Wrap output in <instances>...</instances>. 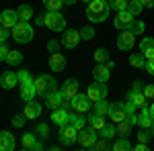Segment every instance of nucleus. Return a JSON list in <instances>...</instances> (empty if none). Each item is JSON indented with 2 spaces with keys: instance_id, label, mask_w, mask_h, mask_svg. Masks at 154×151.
Returning a JSON list of instances; mask_svg holds the SVG:
<instances>
[{
  "instance_id": "f257e3e1",
  "label": "nucleus",
  "mask_w": 154,
  "mask_h": 151,
  "mask_svg": "<svg viewBox=\"0 0 154 151\" xmlns=\"http://www.w3.org/2000/svg\"><path fill=\"white\" fill-rule=\"evenodd\" d=\"M111 12V6L107 0H91L86 6V16L91 23H103Z\"/></svg>"
},
{
  "instance_id": "f03ea898",
  "label": "nucleus",
  "mask_w": 154,
  "mask_h": 151,
  "mask_svg": "<svg viewBox=\"0 0 154 151\" xmlns=\"http://www.w3.org/2000/svg\"><path fill=\"white\" fill-rule=\"evenodd\" d=\"M11 35L17 43H29L33 39V29H31V25L27 23V21H19L11 29Z\"/></svg>"
},
{
  "instance_id": "7ed1b4c3",
  "label": "nucleus",
  "mask_w": 154,
  "mask_h": 151,
  "mask_svg": "<svg viewBox=\"0 0 154 151\" xmlns=\"http://www.w3.org/2000/svg\"><path fill=\"white\" fill-rule=\"evenodd\" d=\"M35 90L39 96H43V98H48L51 92H56V80L51 78V76H48V74H43V76H39V78H35Z\"/></svg>"
},
{
  "instance_id": "20e7f679",
  "label": "nucleus",
  "mask_w": 154,
  "mask_h": 151,
  "mask_svg": "<svg viewBox=\"0 0 154 151\" xmlns=\"http://www.w3.org/2000/svg\"><path fill=\"white\" fill-rule=\"evenodd\" d=\"M43 16H45V27L51 29L54 33H60V31L66 29V19L62 16L60 10H48Z\"/></svg>"
},
{
  "instance_id": "39448f33",
  "label": "nucleus",
  "mask_w": 154,
  "mask_h": 151,
  "mask_svg": "<svg viewBox=\"0 0 154 151\" xmlns=\"http://www.w3.org/2000/svg\"><path fill=\"white\" fill-rule=\"evenodd\" d=\"M97 133H99V131H95L93 127H84L82 131H78V143H80V147L93 149V145H95L97 139H99Z\"/></svg>"
},
{
  "instance_id": "423d86ee",
  "label": "nucleus",
  "mask_w": 154,
  "mask_h": 151,
  "mask_svg": "<svg viewBox=\"0 0 154 151\" xmlns=\"http://www.w3.org/2000/svg\"><path fill=\"white\" fill-rule=\"evenodd\" d=\"M86 96H88V100H91V102H97V100L107 98V84H105V82H97L95 80L91 86H88Z\"/></svg>"
},
{
  "instance_id": "0eeeda50",
  "label": "nucleus",
  "mask_w": 154,
  "mask_h": 151,
  "mask_svg": "<svg viewBox=\"0 0 154 151\" xmlns=\"http://www.w3.org/2000/svg\"><path fill=\"white\" fill-rule=\"evenodd\" d=\"M60 141H62V145H66V147L74 145V143L78 141V131L72 127L70 123L64 125V127H60Z\"/></svg>"
},
{
  "instance_id": "6e6552de",
  "label": "nucleus",
  "mask_w": 154,
  "mask_h": 151,
  "mask_svg": "<svg viewBox=\"0 0 154 151\" xmlns=\"http://www.w3.org/2000/svg\"><path fill=\"white\" fill-rule=\"evenodd\" d=\"M128 108H125V104H121V102H113V104L109 106V118L117 125V123H121V121H128Z\"/></svg>"
},
{
  "instance_id": "1a4fd4ad",
  "label": "nucleus",
  "mask_w": 154,
  "mask_h": 151,
  "mask_svg": "<svg viewBox=\"0 0 154 151\" xmlns=\"http://www.w3.org/2000/svg\"><path fill=\"white\" fill-rule=\"evenodd\" d=\"M134 43H136V35L131 33L130 29H123L117 37V47L121 51H130L131 47H134Z\"/></svg>"
},
{
  "instance_id": "9d476101",
  "label": "nucleus",
  "mask_w": 154,
  "mask_h": 151,
  "mask_svg": "<svg viewBox=\"0 0 154 151\" xmlns=\"http://www.w3.org/2000/svg\"><path fill=\"white\" fill-rule=\"evenodd\" d=\"M134 21H136V16H134V14H131V12L125 8V10H119V12H117V16H115V23H113V25L117 27L119 31H123V29H130Z\"/></svg>"
},
{
  "instance_id": "9b49d317",
  "label": "nucleus",
  "mask_w": 154,
  "mask_h": 151,
  "mask_svg": "<svg viewBox=\"0 0 154 151\" xmlns=\"http://www.w3.org/2000/svg\"><path fill=\"white\" fill-rule=\"evenodd\" d=\"M35 96H37V90H35V82H33V78L21 82V98H23L25 102L35 100Z\"/></svg>"
},
{
  "instance_id": "f8f14e48",
  "label": "nucleus",
  "mask_w": 154,
  "mask_h": 151,
  "mask_svg": "<svg viewBox=\"0 0 154 151\" xmlns=\"http://www.w3.org/2000/svg\"><path fill=\"white\" fill-rule=\"evenodd\" d=\"M80 41H82V37H80V31H76V29H70V31H66V33H64L62 45L66 47V49H74V47L78 45Z\"/></svg>"
},
{
  "instance_id": "ddd939ff",
  "label": "nucleus",
  "mask_w": 154,
  "mask_h": 151,
  "mask_svg": "<svg viewBox=\"0 0 154 151\" xmlns=\"http://www.w3.org/2000/svg\"><path fill=\"white\" fill-rule=\"evenodd\" d=\"M19 23V12L17 10H2L0 12V25L4 27V29H12L14 25Z\"/></svg>"
},
{
  "instance_id": "4468645a",
  "label": "nucleus",
  "mask_w": 154,
  "mask_h": 151,
  "mask_svg": "<svg viewBox=\"0 0 154 151\" xmlns=\"http://www.w3.org/2000/svg\"><path fill=\"white\" fill-rule=\"evenodd\" d=\"M88 96L86 94H76V98L72 100V110L74 112H78V115H84V112H88Z\"/></svg>"
},
{
  "instance_id": "2eb2a0df",
  "label": "nucleus",
  "mask_w": 154,
  "mask_h": 151,
  "mask_svg": "<svg viewBox=\"0 0 154 151\" xmlns=\"http://www.w3.org/2000/svg\"><path fill=\"white\" fill-rule=\"evenodd\" d=\"M68 116H70V110H66V108H56V110H51V123L56 125V127H64V125H68Z\"/></svg>"
},
{
  "instance_id": "dca6fc26",
  "label": "nucleus",
  "mask_w": 154,
  "mask_h": 151,
  "mask_svg": "<svg viewBox=\"0 0 154 151\" xmlns=\"http://www.w3.org/2000/svg\"><path fill=\"white\" fill-rule=\"evenodd\" d=\"M62 94H64V98H68V100H74L76 98V94H78V80H70L64 82V86H62Z\"/></svg>"
},
{
  "instance_id": "f3484780",
  "label": "nucleus",
  "mask_w": 154,
  "mask_h": 151,
  "mask_svg": "<svg viewBox=\"0 0 154 151\" xmlns=\"http://www.w3.org/2000/svg\"><path fill=\"white\" fill-rule=\"evenodd\" d=\"M66 68V57L60 53V51H56V53H49V70L51 71H62Z\"/></svg>"
},
{
  "instance_id": "a211bd4d",
  "label": "nucleus",
  "mask_w": 154,
  "mask_h": 151,
  "mask_svg": "<svg viewBox=\"0 0 154 151\" xmlns=\"http://www.w3.org/2000/svg\"><path fill=\"white\" fill-rule=\"evenodd\" d=\"M17 84H19V78H17L14 71H2V74H0V86H2L4 90L17 88Z\"/></svg>"
},
{
  "instance_id": "6ab92c4d",
  "label": "nucleus",
  "mask_w": 154,
  "mask_h": 151,
  "mask_svg": "<svg viewBox=\"0 0 154 151\" xmlns=\"http://www.w3.org/2000/svg\"><path fill=\"white\" fill-rule=\"evenodd\" d=\"M140 110H142V112L138 115V127H140V129H146V131H150V129H152V125H154V118L150 116L148 106H142Z\"/></svg>"
},
{
  "instance_id": "aec40b11",
  "label": "nucleus",
  "mask_w": 154,
  "mask_h": 151,
  "mask_svg": "<svg viewBox=\"0 0 154 151\" xmlns=\"http://www.w3.org/2000/svg\"><path fill=\"white\" fill-rule=\"evenodd\" d=\"M14 147H17L14 135L8 131H0V151H12Z\"/></svg>"
},
{
  "instance_id": "412c9836",
  "label": "nucleus",
  "mask_w": 154,
  "mask_h": 151,
  "mask_svg": "<svg viewBox=\"0 0 154 151\" xmlns=\"http://www.w3.org/2000/svg\"><path fill=\"white\" fill-rule=\"evenodd\" d=\"M146 100H148V98L144 96V90H130V92H128V102H131L136 108L146 106Z\"/></svg>"
},
{
  "instance_id": "4be33fe9",
  "label": "nucleus",
  "mask_w": 154,
  "mask_h": 151,
  "mask_svg": "<svg viewBox=\"0 0 154 151\" xmlns=\"http://www.w3.org/2000/svg\"><path fill=\"white\" fill-rule=\"evenodd\" d=\"M23 115L27 116V121H35V118H39V116H41V106H39V102H35V100L27 102Z\"/></svg>"
},
{
  "instance_id": "5701e85b",
  "label": "nucleus",
  "mask_w": 154,
  "mask_h": 151,
  "mask_svg": "<svg viewBox=\"0 0 154 151\" xmlns=\"http://www.w3.org/2000/svg\"><path fill=\"white\" fill-rule=\"evenodd\" d=\"M93 76H95L97 82H105L109 80V76H111V68L107 65V63H97V68L93 70Z\"/></svg>"
},
{
  "instance_id": "b1692460",
  "label": "nucleus",
  "mask_w": 154,
  "mask_h": 151,
  "mask_svg": "<svg viewBox=\"0 0 154 151\" xmlns=\"http://www.w3.org/2000/svg\"><path fill=\"white\" fill-rule=\"evenodd\" d=\"M140 53H142L146 59H154V37L142 39V43H140Z\"/></svg>"
},
{
  "instance_id": "393cba45",
  "label": "nucleus",
  "mask_w": 154,
  "mask_h": 151,
  "mask_svg": "<svg viewBox=\"0 0 154 151\" xmlns=\"http://www.w3.org/2000/svg\"><path fill=\"white\" fill-rule=\"evenodd\" d=\"M68 123H70L76 131H82L84 127H88V118H84V116L78 115V112H72V110H70V116H68Z\"/></svg>"
},
{
  "instance_id": "a878e982",
  "label": "nucleus",
  "mask_w": 154,
  "mask_h": 151,
  "mask_svg": "<svg viewBox=\"0 0 154 151\" xmlns=\"http://www.w3.org/2000/svg\"><path fill=\"white\" fill-rule=\"evenodd\" d=\"M45 104L51 108V110H56V108H60V106L64 104V94H62V90H56V92H51L45 98Z\"/></svg>"
},
{
  "instance_id": "bb28decb",
  "label": "nucleus",
  "mask_w": 154,
  "mask_h": 151,
  "mask_svg": "<svg viewBox=\"0 0 154 151\" xmlns=\"http://www.w3.org/2000/svg\"><path fill=\"white\" fill-rule=\"evenodd\" d=\"M99 137H101V139H107V141L115 139V137H117V127H115V123H105V127L99 131Z\"/></svg>"
},
{
  "instance_id": "cd10ccee",
  "label": "nucleus",
  "mask_w": 154,
  "mask_h": 151,
  "mask_svg": "<svg viewBox=\"0 0 154 151\" xmlns=\"http://www.w3.org/2000/svg\"><path fill=\"white\" fill-rule=\"evenodd\" d=\"M39 141V137H37V133H25L23 135V139H21V147L23 149H33L35 147V143Z\"/></svg>"
},
{
  "instance_id": "c85d7f7f",
  "label": "nucleus",
  "mask_w": 154,
  "mask_h": 151,
  "mask_svg": "<svg viewBox=\"0 0 154 151\" xmlns=\"http://www.w3.org/2000/svg\"><path fill=\"white\" fill-rule=\"evenodd\" d=\"M111 149H115V151H130V149H134V145L128 141V137H121V135H119L117 139H115V143L111 145Z\"/></svg>"
},
{
  "instance_id": "c756f323",
  "label": "nucleus",
  "mask_w": 154,
  "mask_h": 151,
  "mask_svg": "<svg viewBox=\"0 0 154 151\" xmlns=\"http://www.w3.org/2000/svg\"><path fill=\"white\" fill-rule=\"evenodd\" d=\"M88 127H93L95 131H101V129L105 127V116L97 115V112H93V115L88 116Z\"/></svg>"
},
{
  "instance_id": "7c9ffc66",
  "label": "nucleus",
  "mask_w": 154,
  "mask_h": 151,
  "mask_svg": "<svg viewBox=\"0 0 154 151\" xmlns=\"http://www.w3.org/2000/svg\"><path fill=\"white\" fill-rule=\"evenodd\" d=\"M17 12H19V21H31L33 19V8L29 6V4H21L19 8H17Z\"/></svg>"
},
{
  "instance_id": "2f4dec72",
  "label": "nucleus",
  "mask_w": 154,
  "mask_h": 151,
  "mask_svg": "<svg viewBox=\"0 0 154 151\" xmlns=\"http://www.w3.org/2000/svg\"><path fill=\"white\" fill-rule=\"evenodd\" d=\"M6 63L8 65H21L23 63V53L17 51V49H11L8 55H6Z\"/></svg>"
},
{
  "instance_id": "473e14b6",
  "label": "nucleus",
  "mask_w": 154,
  "mask_h": 151,
  "mask_svg": "<svg viewBox=\"0 0 154 151\" xmlns=\"http://www.w3.org/2000/svg\"><path fill=\"white\" fill-rule=\"evenodd\" d=\"M109 102H107L105 98H103V100H97L95 102V112L97 115H101V116H109Z\"/></svg>"
},
{
  "instance_id": "72a5a7b5",
  "label": "nucleus",
  "mask_w": 154,
  "mask_h": 151,
  "mask_svg": "<svg viewBox=\"0 0 154 151\" xmlns=\"http://www.w3.org/2000/svg\"><path fill=\"white\" fill-rule=\"evenodd\" d=\"M128 10L138 19V16H140V12L144 10V4L140 2V0H130V2H128Z\"/></svg>"
},
{
  "instance_id": "f704fd0d",
  "label": "nucleus",
  "mask_w": 154,
  "mask_h": 151,
  "mask_svg": "<svg viewBox=\"0 0 154 151\" xmlns=\"http://www.w3.org/2000/svg\"><path fill=\"white\" fill-rule=\"evenodd\" d=\"M115 127H117V135H121V137H128V135L131 133V127H134V125H131L130 121H121V123H117Z\"/></svg>"
},
{
  "instance_id": "c9c22d12",
  "label": "nucleus",
  "mask_w": 154,
  "mask_h": 151,
  "mask_svg": "<svg viewBox=\"0 0 154 151\" xmlns=\"http://www.w3.org/2000/svg\"><path fill=\"white\" fill-rule=\"evenodd\" d=\"M93 57H95L97 63H107V61H109V51H107L105 47H99V49L95 51V55H93Z\"/></svg>"
},
{
  "instance_id": "e433bc0d",
  "label": "nucleus",
  "mask_w": 154,
  "mask_h": 151,
  "mask_svg": "<svg viewBox=\"0 0 154 151\" xmlns=\"http://www.w3.org/2000/svg\"><path fill=\"white\" fill-rule=\"evenodd\" d=\"M130 65L131 68H146V57H144L142 53L140 55L138 53L136 55H130Z\"/></svg>"
},
{
  "instance_id": "4c0bfd02",
  "label": "nucleus",
  "mask_w": 154,
  "mask_h": 151,
  "mask_svg": "<svg viewBox=\"0 0 154 151\" xmlns=\"http://www.w3.org/2000/svg\"><path fill=\"white\" fill-rule=\"evenodd\" d=\"M128 2L130 0H109V6H111V10L119 12V10H125L128 8Z\"/></svg>"
},
{
  "instance_id": "58836bf2",
  "label": "nucleus",
  "mask_w": 154,
  "mask_h": 151,
  "mask_svg": "<svg viewBox=\"0 0 154 151\" xmlns=\"http://www.w3.org/2000/svg\"><path fill=\"white\" fill-rule=\"evenodd\" d=\"M130 31H131V33H134V35H136V37H138V35H142L144 31H146V25H144L142 21H138V19H136V21L131 23Z\"/></svg>"
},
{
  "instance_id": "ea45409f",
  "label": "nucleus",
  "mask_w": 154,
  "mask_h": 151,
  "mask_svg": "<svg viewBox=\"0 0 154 151\" xmlns=\"http://www.w3.org/2000/svg\"><path fill=\"white\" fill-rule=\"evenodd\" d=\"M80 37H82V41H91L93 37H95V29L91 27V25H86L80 29Z\"/></svg>"
},
{
  "instance_id": "a19ab883",
  "label": "nucleus",
  "mask_w": 154,
  "mask_h": 151,
  "mask_svg": "<svg viewBox=\"0 0 154 151\" xmlns=\"http://www.w3.org/2000/svg\"><path fill=\"white\" fill-rule=\"evenodd\" d=\"M35 133H37L39 139H45V137H49V127L45 125V123H39V125L35 127Z\"/></svg>"
},
{
  "instance_id": "79ce46f5",
  "label": "nucleus",
  "mask_w": 154,
  "mask_h": 151,
  "mask_svg": "<svg viewBox=\"0 0 154 151\" xmlns=\"http://www.w3.org/2000/svg\"><path fill=\"white\" fill-rule=\"evenodd\" d=\"M43 4H45V8H48V10H60V8L64 6V2H62V0H43Z\"/></svg>"
},
{
  "instance_id": "37998d69",
  "label": "nucleus",
  "mask_w": 154,
  "mask_h": 151,
  "mask_svg": "<svg viewBox=\"0 0 154 151\" xmlns=\"http://www.w3.org/2000/svg\"><path fill=\"white\" fill-rule=\"evenodd\" d=\"M93 149H97V151H103V149H109V143H107V139H97V143L93 145Z\"/></svg>"
},
{
  "instance_id": "c03bdc74",
  "label": "nucleus",
  "mask_w": 154,
  "mask_h": 151,
  "mask_svg": "<svg viewBox=\"0 0 154 151\" xmlns=\"http://www.w3.org/2000/svg\"><path fill=\"white\" fill-rule=\"evenodd\" d=\"M25 118H27L25 115H14V116H12V125H14V127H23Z\"/></svg>"
},
{
  "instance_id": "a18cd8bd",
  "label": "nucleus",
  "mask_w": 154,
  "mask_h": 151,
  "mask_svg": "<svg viewBox=\"0 0 154 151\" xmlns=\"http://www.w3.org/2000/svg\"><path fill=\"white\" fill-rule=\"evenodd\" d=\"M144 96H146V98H150V100H154V84L144 86Z\"/></svg>"
},
{
  "instance_id": "49530a36",
  "label": "nucleus",
  "mask_w": 154,
  "mask_h": 151,
  "mask_svg": "<svg viewBox=\"0 0 154 151\" xmlns=\"http://www.w3.org/2000/svg\"><path fill=\"white\" fill-rule=\"evenodd\" d=\"M8 45L6 43H0V61H6V55H8Z\"/></svg>"
},
{
  "instance_id": "de8ad7c7",
  "label": "nucleus",
  "mask_w": 154,
  "mask_h": 151,
  "mask_svg": "<svg viewBox=\"0 0 154 151\" xmlns=\"http://www.w3.org/2000/svg\"><path fill=\"white\" fill-rule=\"evenodd\" d=\"M138 141H140V143H148V141H150V135H148L146 129H142V131L138 133Z\"/></svg>"
},
{
  "instance_id": "09e8293b",
  "label": "nucleus",
  "mask_w": 154,
  "mask_h": 151,
  "mask_svg": "<svg viewBox=\"0 0 154 151\" xmlns=\"http://www.w3.org/2000/svg\"><path fill=\"white\" fill-rule=\"evenodd\" d=\"M17 78H19V84H21V82L29 80V78H31V74H29L27 70H21V71H17Z\"/></svg>"
},
{
  "instance_id": "8fccbe9b",
  "label": "nucleus",
  "mask_w": 154,
  "mask_h": 151,
  "mask_svg": "<svg viewBox=\"0 0 154 151\" xmlns=\"http://www.w3.org/2000/svg\"><path fill=\"white\" fill-rule=\"evenodd\" d=\"M48 49H49V53H56V51L60 49V43L56 41V39H51V41L48 43Z\"/></svg>"
},
{
  "instance_id": "3c124183",
  "label": "nucleus",
  "mask_w": 154,
  "mask_h": 151,
  "mask_svg": "<svg viewBox=\"0 0 154 151\" xmlns=\"http://www.w3.org/2000/svg\"><path fill=\"white\" fill-rule=\"evenodd\" d=\"M6 39H8V29H4L0 25V43H6Z\"/></svg>"
},
{
  "instance_id": "603ef678",
  "label": "nucleus",
  "mask_w": 154,
  "mask_h": 151,
  "mask_svg": "<svg viewBox=\"0 0 154 151\" xmlns=\"http://www.w3.org/2000/svg\"><path fill=\"white\" fill-rule=\"evenodd\" d=\"M146 71L154 76V59H146Z\"/></svg>"
},
{
  "instance_id": "864d4df0",
  "label": "nucleus",
  "mask_w": 154,
  "mask_h": 151,
  "mask_svg": "<svg viewBox=\"0 0 154 151\" xmlns=\"http://www.w3.org/2000/svg\"><path fill=\"white\" fill-rule=\"evenodd\" d=\"M134 149L136 151H148V143H140V141H138V145H136Z\"/></svg>"
},
{
  "instance_id": "5fc2aeb1",
  "label": "nucleus",
  "mask_w": 154,
  "mask_h": 151,
  "mask_svg": "<svg viewBox=\"0 0 154 151\" xmlns=\"http://www.w3.org/2000/svg\"><path fill=\"white\" fill-rule=\"evenodd\" d=\"M144 4V8H154V0H140Z\"/></svg>"
},
{
  "instance_id": "6e6d98bb",
  "label": "nucleus",
  "mask_w": 154,
  "mask_h": 151,
  "mask_svg": "<svg viewBox=\"0 0 154 151\" xmlns=\"http://www.w3.org/2000/svg\"><path fill=\"white\" fill-rule=\"evenodd\" d=\"M131 90H144V84L140 80L138 82H134V86H131Z\"/></svg>"
},
{
  "instance_id": "4d7b16f0",
  "label": "nucleus",
  "mask_w": 154,
  "mask_h": 151,
  "mask_svg": "<svg viewBox=\"0 0 154 151\" xmlns=\"http://www.w3.org/2000/svg\"><path fill=\"white\" fill-rule=\"evenodd\" d=\"M35 23L39 25V27H41V25H45V16H43V14H39V16H35Z\"/></svg>"
},
{
  "instance_id": "13d9d810",
  "label": "nucleus",
  "mask_w": 154,
  "mask_h": 151,
  "mask_svg": "<svg viewBox=\"0 0 154 151\" xmlns=\"http://www.w3.org/2000/svg\"><path fill=\"white\" fill-rule=\"evenodd\" d=\"M41 149H43V145H41V141H37V143H35V147H33L31 151H41Z\"/></svg>"
},
{
  "instance_id": "bf43d9fd",
  "label": "nucleus",
  "mask_w": 154,
  "mask_h": 151,
  "mask_svg": "<svg viewBox=\"0 0 154 151\" xmlns=\"http://www.w3.org/2000/svg\"><path fill=\"white\" fill-rule=\"evenodd\" d=\"M62 2H64V6H74L76 0H62Z\"/></svg>"
},
{
  "instance_id": "052dcab7",
  "label": "nucleus",
  "mask_w": 154,
  "mask_h": 151,
  "mask_svg": "<svg viewBox=\"0 0 154 151\" xmlns=\"http://www.w3.org/2000/svg\"><path fill=\"white\" fill-rule=\"evenodd\" d=\"M148 110H150V116L154 118V104H150V106H148Z\"/></svg>"
},
{
  "instance_id": "680f3d73",
  "label": "nucleus",
  "mask_w": 154,
  "mask_h": 151,
  "mask_svg": "<svg viewBox=\"0 0 154 151\" xmlns=\"http://www.w3.org/2000/svg\"><path fill=\"white\" fill-rule=\"evenodd\" d=\"M150 131H152V137H154V125H152V129H150Z\"/></svg>"
},
{
  "instance_id": "e2e57ef3",
  "label": "nucleus",
  "mask_w": 154,
  "mask_h": 151,
  "mask_svg": "<svg viewBox=\"0 0 154 151\" xmlns=\"http://www.w3.org/2000/svg\"><path fill=\"white\" fill-rule=\"evenodd\" d=\"M84 2H86V4H88V2H91V0H84Z\"/></svg>"
},
{
  "instance_id": "0e129e2a",
  "label": "nucleus",
  "mask_w": 154,
  "mask_h": 151,
  "mask_svg": "<svg viewBox=\"0 0 154 151\" xmlns=\"http://www.w3.org/2000/svg\"><path fill=\"white\" fill-rule=\"evenodd\" d=\"M107 2H109V0H107Z\"/></svg>"
}]
</instances>
